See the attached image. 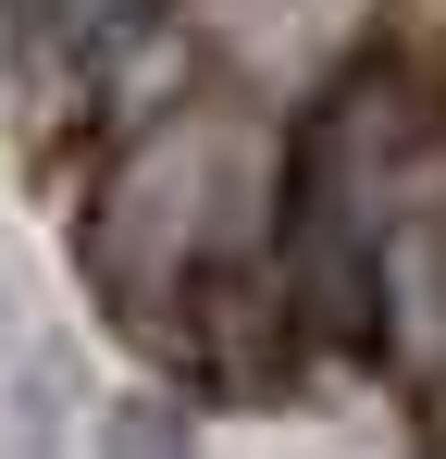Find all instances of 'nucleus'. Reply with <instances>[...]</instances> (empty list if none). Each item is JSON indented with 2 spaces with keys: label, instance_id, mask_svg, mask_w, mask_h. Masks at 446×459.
<instances>
[{
  "label": "nucleus",
  "instance_id": "nucleus-1",
  "mask_svg": "<svg viewBox=\"0 0 446 459\" xmlns=\"http://www.w3.org/2000/svg\"><path fill=\"white\" fill-rule=\"evenodd\" d=\"M99 459H186V422H174L161 397H124V410L99 422Z\"/></svg>",
  "mask_w": 446,
  "mask_h": 459
}]
</instances>
